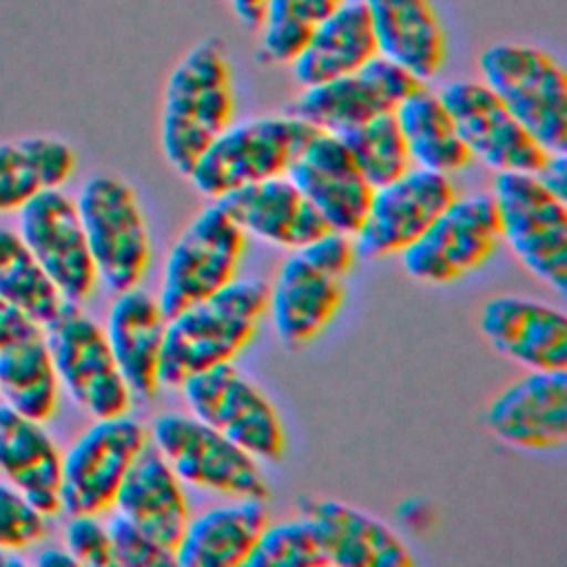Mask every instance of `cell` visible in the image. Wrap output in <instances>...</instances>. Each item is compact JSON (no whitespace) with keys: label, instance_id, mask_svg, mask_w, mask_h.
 <instances>
[{"label":"cell","instance_id":"1","mask_svg":"<svg viewBox=\"0 0 567 567\" xmlns=\"http://www.w3.org/2000/svg\"><path fill=\"white\" fill-rule=\"evenodd\" d=\"M268 308V284L233 279L166 319L159 383L179 388L190 374L230 363L255 337Z\"/></svg>","mask_w":567,"mask_h":567},{"label":"cell","instance_id":"2","mask_svg":"<svg viewBox=\"0 0 567 567\" xmlns=\"http://www.w3.org/2000/svg\"><path fill=\"white\" fill-rule=\"evenodd\" d=\"M233 113L226 49L217 38H206L184 53L164 84L159 144L168 164L186 177L208 144L233 122Z\"/></svg>","mask_w":567,"mask_h":567},{"label":"cell","instance_id":"3","mask_svg":"<svg viewBox=\"0 0 567 567\" xmlns=\"http://www.w3.org/2000/svg\"><path fill=\"white\" fill-rule=\"evenodd\" d=\"M357 259L350 235L328 230L295 248L268 284V312L286 346L315 341L339 315Z\"/></svg>","mask_w":567,"mask_h":567},{"label":"cell","instance_id":"4","mask_svg":"<svg viewBox=\"0 0 567 567\" xmlns=\"http://www.w3.org/2000/svg\"><path fill=\"white\" fill-rule=\"evenodd\" d=\"M485 82L547 153H567V75L540 47L498 42L478 58Z\"/></svg>","mask_w":567,"mask_h":567},{"label":"cell","instance_id":"5","mask_svg":"<svg viewBox=\"0 0 567 567\" xmlns=\"http://www.w3.org/2000/svg\"><path fill=\"white\" fill-rule=\"evenodd\" d=\"M75 206L97 281L111 292L140 286L151 264V237L133 186L115 175L95 173L82 184Z\"/></svg>","mask_w":567,"mask_h":567},{"label":"cell","instance_id":"6","mask_svg":"<svg viewBox=\"0 0 567 567\" xmlns=\"http://www.w3.org/2000/svg\"><path fill=\"white\" fill-rule=\"evenodd\" d=\"M315 133L310 124L290 115H257L228 124L188 171L190 184L213 202L239 186L286 175L290 162Z\"/></svg>","mask_w":567,"mask_h":567},{"label":"cell","instance_id":"7","mask_svg":"<svg viewBox=\"0 0 567 567\" xmlns=\"http://www.w3.org/2000/svg\"><path fill=\"white\" fill-rule=\"evenodd\" d=\"M60 390L93 419L120 416L131 410V390L109 348L104 328L80 303L64 301L42 326Z\"/></svg>","mask_w":567,"mask_h":567},{"label":"cell","instance_id":"8","mask_svg":"<svg viewBox=\"0 0 567 567\" xmlns=\"http://www.w3.org/2000/svg\"><path fill=\"white\" fill-rule=\"evenodd\" d=\"M492 197L503 241L532 275L565 295L567 202L547 190L534 173H496Z\"/></svg>","mask_w":567,"mask_h":567},{"label":"cell","instance_id":"9","mask_svg":"<svg viewBox=\"0 0 567 567\" xmlns=\"http://www.w3.org/2000/svg\"><path fill=\"white\" fill-rule=\"evenodd\" d=\"M503 244L492 193L456 195L401 255L405 272L430 286L452 284L481 268Z\"/></svg>","mask_w":567,"mask_h":567},{"label":"cell","instance_id":"10","mask_svg":"<svg viewBox=\"0 0 567 567\" xmlns=\"http://www.w3.org/2000/svg\"><path fill=\"white\" fill-rule=\"evenodd\" d=\"M190 414L237 443L257 461L277 463L286 452L281 416L270 399L235 365L219 363L179 385Z\"/></svg>","mask_w":567,"mask_h":567},{"label":"cell","instance_id":"11","mask_svg":"<svg viewBox=\"0 0 567 567\" xmlns=\"http://www.w3.org/2000/svg\"><path fill=\"white\" fill-rule=\"evenodd\" d=\"M244 246L246 233L217 202L197 213L164 261L157 303L166 319L230 284Z\"/></svg>","mask_w":567,"mask_h":567},{"label":"cell","instance_id":"12","mask_svg":"<svg viewBox=\"0 0 567 567\" xmlns=\"http://www.w3.org/2000/svg\"><path fill=\"white\" fill-rule=\"evenodd\" d=\"M148 441L146 427L128 414L93 419L62 454L60 509L66 514L111 509L128 467Z\"/></svg>","mask_w":567,"mask_h":567},{"label":"cell","instance_id":"13","mask_svg":"<svg viewBox=\"0 0 567 567\" xmlns=\"http://www.w3.org/2000/svg\"><path fill=\"white\" fill-rule=\"evenodd\" d=\"M148 439L179 481L230 496H268L257 458L193 414H159Z\"/></svg>","mask_w":567,"mask_h":567},{"label":"cell","instance_id":"14","mask_svg":"<svg viewBox=\"0 0 567 567\" xmlns=\"http://www.w3.org/2000/svg\"><path fill=\"white\" fill-rule=\"evenodd\" d=\"M16 215L18 235L62 299L71 303L86 301L97 286V272L75 199L62 188H49L29 199Z\"/></svg>","mask_w":567,"mask_h":567},{"label":"cell","instance_id":"15","mask_svg":"<svg viewBox=\"0 0 567 567\" xmlns=\"http://www.w3.org/2000/svg\"><path fill=\"white\" fill-rule=\"evenodd\" d=\"M419 84L408 71L377 55L357 71L303 86L286 113L303 120L315 131L339 135L381 113H390Z\"/></svg>","mask_w":567,"mask_h":567},{"label":"cell","instance_id":"16","mask_svg":"<svg viewBox=\"0 0 567 567\" xmlns=\"http://www.w3.org/2000/svg\"><path fill=\"white\" fill-rule=\"evenodd\" d=\"M472 157L496 173H536L547 151L481 80H456L439 91Z\"/></svg>","mask_w":567,"mask_h":567},{"label":"cell","instance_id":"17","mask_svg":"<svg viewBox=\"0 0 567 567\" xmlns=\"http://www.w3.org/2000/svg\"><path fill=\"white\" fill-rule=\"evenodd\" d=\"M456 195L450 175L419 166L408 168L372 190L368 213L352 235L357 255L388 257L403 252Z\"/></svg>","mask_w":567,"mask_h":567},{"label":"cell","instance_id":"18","mask_svg":"<svg viewBox=\"0 0 567 567\" xmlns=\"http://www.w3.org/2000/svg\"><path fill=\"white\" fill-rule=\"evenodd\" d=\"M286 175L330 230L350 237L359 230L374 188L361 175L339 135L315 131L290 162Z\"/></svg>","mask_w":567,"mask_h":567},{"label":"cell","instance_id":"19","mask_svg":"<svg viewBox=\"0 0 567 567\" xmlns=\"http://www.w3.org/2000/svg\"><path fill=\"white\" fill-rule=\"evenodd\" d=\"M487 430L505 445L547 452L567 441V370H529L496 394Z\"/></svg>","mask_w":567,"mask_h":567},{"label":"cell","instance_id":"20","mask_svg":"<svg viewBox=\"0 0 567 567\" xmlns=\"http://www.w3.org/2000/svg\"><path fill=\"white\" fill-rule=\"evenodd\" d=\"M478 326L503 357L527 370H567V317L563 310L514 295L483 303Z\"/></svg>","mask_w":567,"mask_h":567},{"label":"cell","instance_id":"21","mask_svg":"<svg viewBox=\"0 0 567 567\" xmlns=\"http://www.w3.org/2000/svg\"><path fill=\"white\" fill-rule=\"evenodd\" d=\"M297 509L310 520L328 565L408 567L412 556L399 534L377 516L334 498L301 496Z\"/></svg>","mask_w":567,"mask_h":567},{"label":"cell","instance_id":"22","mask_svg":"<svg viewBox=\"0 0 567 567\" xmlns=\"http://www.w3.org/2000/svg\"><path fill=\"white\" fill-rule=\"evenodd\" d=\"M215 202L246 235L279 248H301L330 230L288 175L239 186Z\"/></svg>","mask_w":567,"mask_h":567},{"label":"cell","instance_id":"23","mask_svg":"<svg viewBox=\"0 0 567 567\" xmlns=\"http://www.w3.org/2000/svg\"><path fill=\"white\" fill-rule=\"evenodd\" d=\"M113 507L171 554L190 520L182 483L151 441L128 467Z\"/></svg>","mask_w":567,"mask_h":567},{"label":"cell","instance_id":"24","mask_svg":"<svg viewBox=\"0 0 567 567\" xmlns=\"http://www.w3.org/2000/svg\"><path fill=\"white\" fill-rule=\"evenodd\" d=\"M166 315L155 297L140 286L115 292L106 317V341L131 394L153 399L159 383V359Z\"/></svg>","mask_w":567,"mask_h":567},{"label":"cell","instance_id":"25","mask_svg":"<svg viewBox=\"0 0 567 567\" xmlns=\"http://www.w3.org/2000/svg\"><path fill=\"white\" fill-rule=\"evenodd\" d=\"M370 16L377 53L419 82L439 75L447 55L443 22L430 0H361Z\"/></svg>","mask_w":567,"mask_h":567},{"label":"cell","instance_id":"26","mask_svg":"<svg viewBox=\"0 0 567 567\" xmlns=\"http://www.w3.org/2000/svg\"><path fill=\"white\" fill-rule=\"evenodd\" d=\"M270 514L266 498L239 496L188 520L175 549L179 567H241L252 554Z\"/></svg>","mask_w":567,"mask_h":567},{"label":"cell","instance_id":"27","mask_svg":"<svg viewBox=\"0 0 567 567\" xmlns=\"http://www.w3.org/2000/svg\"><path fill=\"white\" fill-rule=\"evenodd\" d=\"M62 452L42 421L0 403V476L44 516L60 512Z\"/></svg>","mask_w":567,"mask_h":567},{"label":"cell","instance_id":"28","mask_svg":"<svg viewBox=\"0 0 567 567\" xmlns=\"http://www.w3.org/2000/svg\"><path fill=\"white\" fill-rule=\"evenodd\" d=\"M377 55L365 4L361 0H346L315 29L306 47L290 62V69L301 86H312L357 71Z\"/></svg>","mask_w":567,"mask_h":567},{"label":"cell","instance_id":"29","mask_svg":"<svg viewBox=\"0 0 567 567\" xmlns=\"http://www.w3.org/2000/svg\"><path fill=\"white\" fill-rule=\"evenodd\" d=\"M75 171L69 142L47 133L0 140V215L18 213L49 188H62Z\"/></svg>","mask_w":567,"mask_h":567},{"label":"cell","instance_id":"30","mask_svg":"<svg viewBox=\"0 0 567 567\" xmlns=\"http://www.w3.org/2000/svg\"><path fill=\"white\" fill-rule=\"evenodd\" d=\"M394 117L412 166L450 175L472 162L447 106L425 84H419L396 104Z\"/></svg>","mask_w":567,"mask_h":567},{"label":"cell","instance_id":"31","mask_svg":"<svg viewBox=\"0 0 567 567\" xmlns=\"http://www.w3.org/2000/svg\"><path fill=\"white\" fill-rule=\"evenodd\" d=\"M60 401V383L42 328L0 348V403L35 421H49Z\"/></svg>","mask_w":567,"mask_h":567},{"label":"cell","instance_id":"32","mask_svg":"<svg viewBox=\"0 0 567 567\" xmlns=\"http://www.w3.org/2000/svg\"><path fill=\"white\" fill-rule=\"evenodd\" d=\"M0 299L35 326H47L64 299L18 230L0 226Z\"/></svg>","mask_w":567,"mask_h":567},{"label":"cell","instance_id":"33","mask_svg":"<svg viewBox=\"0 0 567 567\" xmlns=\"http://www.w3.org/2000/svg\"><path fill=\"white\" fill-rule=\"evenodd\" d=\"M346 0H268L261 24L257 60L261 64H290L315 29Z\"/></svg>","mask_w":567,"mask_h":567},{"label":"cell","instance_id":"34","mask_svg":"<svg viewBox=\"0 0 567 567\" xmlns=\"http://www.w3.org/2000/svg\"><path fill=\"white\" fill-rule=\"evenodd\" d=\"M339 137L372 188H379L412 168L394 111L357 124L339 133Z\"/></svg>","mask_w":567,"mask_h":567},{"label":"cell","instance_id":"35","mask_svg":"<svg viewBox=\"0 0 567 567\" xmlns=\"http://www.w3.org/2000/svg\"><path fill=\"white\" fill-rule=\"evenodd\" d=\"M315 529L301 514L281 523H268L246 567H326Z\"/></svg>","mask_w":567,"mask_h":567},{"label":"cell","instance_id":"36","mask_svg":"<svg viewBox=\"0 0 567 567\" xmlns=\"http://www.w3.org/2000/svg\"><path fill=\"white\" fill-rule=\"evenodd\" d=\"M47 536V516L13 485L0 478V547H33Z\"/></svg>","mask_w":567,"mask_h":567},{"label":"cell","instance_id":"37","mask_svg":"<svg viewBox=\"0 0 567 567\" xmlns=\"http://www.w3.org/2000/svg\"><path fill=\"white\" fill-rule=\"evenodd\" d=\"M109 538H111V558L113 565L124 567H164L175 565V554L159 547L144 532H140L133 523H128L122 514H113L106 520Z\"/></svg>","mask_w":567,"mask_h":567},{"label":"cell","instance_id":"38","mask_svg":"<svg viewBox=\"0 0 567 567\" xmlns=\"http://www.w3.org/2000/svg\"><path fill=\"white\" fill-rule=\"evenodd\" d=\"M64 549L73 556L75 565H113L109 529L106 523L100 520V514H69L64 525Z\"/></svg>","mask_w":567,"mask_h":567},{"label":"cell","instance_id":"39","mask_svg":"<svg viewBox=\"0 0 567 567\" xmlns=\"http://www.w3.org/2000/svg\"><path fill=\"white\" fill-rule=\"evenodd\" d=\"M534 175L547 190L567 202V153H549Z\"/></svg>","mask_w":567,"mask_h":567},{"label":"cell","instance_id":"40","mask_svg":"<svg viewBox=\"0 0 567 567\" xmlns=\"http://www.w3.org/2000/svg\"><path fill=\"white\" fill-rule=\"evenodd\" d=\"M33 328H40V326L31 323L24 315H20L4 299H0V348Z\"/></svg>","mask_w":567,"mask_h":567},{"label":"cell","instance_id":"41","mask_svg":"<svg viewBox=\"0 0 567 567\" xmlns=\"http://www.w3.org/2000/svg\"><path fill=\"white\" fill-rule=\"evenodd\" d=\"M226 2L230 4V9L235 11V16H237L246 27L259 29L268 0H226Z\"/></svg>","mask_w":567,"mask_h":567},{"label":"cell","instance_id":"42","mask_svg":"<svg viewBox=\"0 0 567 567\" xmlns=\"http://www.w3.org/2000/svg\"><path fill=\"white\" fill-rule=\"evenodd\" d=\"M38 565H47V567H55V565H75L73 556L64 549V547H49L44 551H40V556L35 558Z\"/></svg>","mask_w":567,"mask_h":567},{"label":"cell","instance_id":"43","mask_svg":"<svg viewBox=\"0 0 567 567\" xmlns=\"http://www.w3.org/2000/svg\"><path fill=\"white\" fill-rule=\"evenodd\" d=\"M27 558L22 556L20 549H7L0 547V567H13V565H24Z\"/></svg>","mask_w":567,"mask_h":567}]
</instances>
